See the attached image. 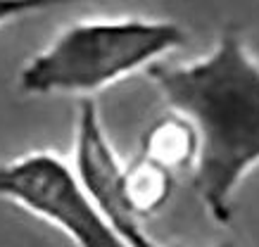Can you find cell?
<instances>
[{
  "instance_id": "obj_7",
  "label": "cell",
  "mask_w": 259,
  "mask_h": 247,
  "mask_svg": "<svg viewBox=\"0 0 259 247\" xmlns=\"http://www.w3.org/2000/svg\"><path fill=\"white\" fill-rule=\"evenodd\" d=\"M48 5H53V0H0V26H5L17 17L40 12Z\"/></svg>"
},
{
  "instance_id": "obj_2",
  "label": "cell",
  "mask_w": 259,
  "mask_h": 247,
  "mask_svg": "<svg viewBox=\"0 0 259 247\" xmlns=\"http://www.w3.org/2000/svg\"><path fill=\"white\" fill-rule=\"evenodd\" d=\"M186 43V29L171 19L143 15L79 19L24 64L17 86L26 95H91L150 69Z\"/></svg>"
},
{
  "instance_id": "obj_4",
  "label": "cell",
  "mask_w": 259,
  "mask_h": 247,
  "mask_svg": "<svg viewBox=\"0 0 259 247\" xmlns=\"http://www.w3.org/2000/svg\"><path fill=\"white\" fill-rule=\"evenodd\" d=\"M71 167L79 176L83 190L93 200L105 221L117 231L126 247H159L150 238L143 221H138L126 205L124 169L114 152V145L102 128L98 107L91 97H83L76 117V138H74V160Z\"/></svg>"
},
{
  "instance_id": "obj_1",
  "label": "cell",
  "mask_w": 259,
  "mask_h": 247,
  "mask_svg": "<svg viewBox=\"0 0 259 247\" xmlns=\"http://www.w3.org/2000/svg\"><path fill=\"white\" fill-rule=\"evenodd\" d=\"M150 81L200 140L190 183L204 209L226 226L233 192L259 164V62L228 26L209 55L188 64H152Z\"/></svg>"
},
{
  "instance_id": "obj_5",
  "label": "cell",
  "mask_w": 259,
  "mask_h": 247,
  "mask_svg": "<svg viewBox=\"0 0 259 247\" xmlns=\"http://www.w3.org/2000/svg\"><path fill=\"white\" fill-rule=\"evenodd\" d=\"M138 155L174 176L188 174L190 178L200 155V140L193 124L183 114L169 110L143 131Z\"/></svg>"
},
{
  "instance_id": "obj_6",
  "label": "cell",
  "mask_w": 259,
  "mask_h": 247,
  "mask_svg": "<svg viewBox=\"0 0 259 247\" xmlns=\"http://www.w3.org/2000/svg\"><path fill=\"white\" fill-rule=\"evenodd\" d=\"M179 176L152 164L150 160L136 155L124 169V195L126 205L138 221L157 216L171 202Z\"/></svg>"
},
{
  "instance_id": "obj_3",
  "label": "cell",
  "mask_w": 259,
  "mask_h": 247,
  "mask_svg": "<svg viewBox=\"0 0 259 247\" xmlns=\"http://www.w3.org/2000/svg\"><path fill=\"white\" fill-rule=\"evenodd\" d=\"M0 200L55 226L74 247H126L83 190L71 162L33 150L0 164Z\"/></svg>"
}]
</instances>
